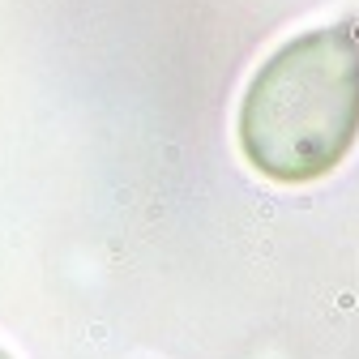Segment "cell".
Returning <instances> with one entry per match:
<instances>
[{
    "label": "cell",
    "instance_id": "1",
    "mask_svg": "<svg viewBox=\"0 0 359 359\" xmlns=\"http://www.w3.org/2000/svg\"><path fill=\"white\" fill-rule=\"evenodd\" d=\"M359 137V26L334 21L286 39L240 103V150L261 176L304 184L334 171Z\"/></svg>",
    "mask_w": 359,
    "mask_h": 359
},
{
    "label": "cell",
    "instance_id": "2",
    "mask_svg": "<svg viewBox=\"0 0 359 359\" xmlns=\"http://www.w3.org/2000/svg\"><path fill=\"white\" fill-rule=\"evenodd\" d=\"M0 359H13V355H9V351H4V347H0Z\"/></svg>",
    "mask_w": 359,
    "mask_h": 359
}]
</instances>
